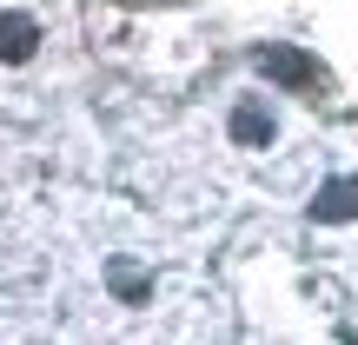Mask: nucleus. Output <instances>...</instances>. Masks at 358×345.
I'll return each mask as SVG.
<instances>
[{
	"label": "nucleus",
	"instance_id": "obj_1",
	"mask_svg": "<svg viewBox=\"0 0 358 345\" xmlns=\"http://www.w3.org/2000/svg\"><path fill=\"white\" fill-rule=\"evenodd\" d=\"M312 219H319V226L358 219V179H325V186L312 192Z\"/></svg>",
	"mask_w": 358,
	"mask_h": 345
},
{
	"label": "nucleus",
	"instance_id": "obj_2",
	"mask_svg": "<svg viewBox=\"0 0 358 345\" xmlns=\"http://www.w3.org/2000/svg\"><path fill=\"white\" fill-rule=\"evenodd\" d=\"M259 73H272L279 87H319V66L306 53H285V47H259Z\"/></svg>",
	"mask_w": 358,
	"mask_h": 345
},
{
	"label": "nucleus",
	"instance_id": "obj_3",
	"mask_svg": "<svg viewBox=\"0 0 358 345\" xmlns=\"http://www.w3.org/2000/svg\"><path fill=\"white\" fill-rule=\"evenodd\" d=\"M40 47V27H34V13H0V60H27V53Z\"/></svg>",
	"mask_w": 358,
	"mask_h": 345
},
{
	"label": "nucleus",
	"instance_id": "obj_4",
	"mask_svg": "<svg viewBox=\"0 0 358 345\" xmlns=\"http://www.w3.org/2000/svg\"><path fill=\"white\" fill-rule=\"evenodd\" d=\"M232 140L266 146V140H272V113H266V106H239V113H232Z\"/></svg>",
	"mask_w": 358,
	"mask_h": 345
},
{
	"label": "nucleus",
	"instance_id": "obj_5",
	"mask_svg": "<svg viewBox=\"0 0 358 345\" xmlns=\"http://www.w3.org/2000/svg\"><path fill=\"white\" fill-rule=\"evenodd\" d=\"M106 286H113V299H146V272H133L127 259L106 266Z\"/></svg>",
	"mask_w": 358,
	"mask_h": 345
}]
</instances>
